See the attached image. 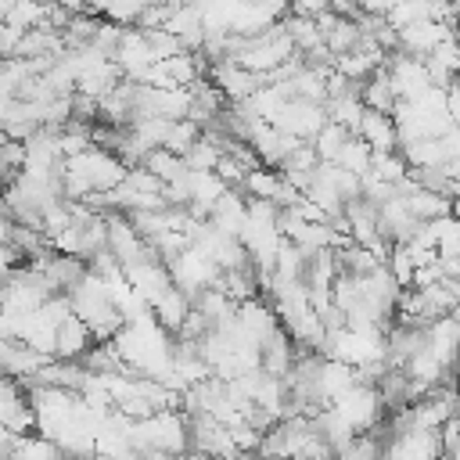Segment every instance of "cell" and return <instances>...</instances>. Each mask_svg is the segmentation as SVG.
<instances>
[{
	"mask_svg": "<svg viewBox=\"0 0 460 460\" xmlns=\"http://www.w3.org/2000/svg\"><path fill=\"white\" fill-rule=\"evenodd\" d=\"M0 424L11 428L14 435H29L36 431V417L29 406V395L22 392V385L7 374H0Z\"/></svg>",
	"mask_w": 460,
	"mask_h": 460,
	"instance_id": "obj_1",
	"label": "cell"
},
{
	"mask_svg": "<svg viewBox=\"0 0 460 460\" xmlns=\"http://www.w3.org/2000/svg\"><path fill=\"white\" fill-rule=\"evenodd\" d=\"M356 137L374 151V155H395L399 151V133H395V122L392 115L385 111H363L359 126H356Z\"/></svg>",
	"mask_w": 460,
	"mask_h": 460,
	"instance_id": "obj_2",
	"label": "cell"
},
{
	"mask_svg": "<svg viewBox=\"0 0 460 460\" xmlns=\"http://www.w3.org/2000/svg\"><path fill=\"white\" fill-rule=\"evenodd\" d=\"M93 349V334L79 316H65L54 334V359H83Z\"/></svg>",
	"mask_w": 460,
	"mask_h": 460,
	"instance_id": "obj_3",
	"label": "cell"
},
{
	"mask_svg": "<svg viewBox=\"0 0 460 460\" xmlns=\"http://www.w3.org/2000/svg\"><path fill=\"white\" fill-rule=\"evenodd\" d=\"M151 313H155V320H158V327L162 331H180V323L187 320V313H190V298L172 284L165 295H158L155 302H151Z\"/></svg>",
	"mask_w": 460,
	"mask_h": 460,
	"instance_id": "obj_4",
	"label": "cell"
},
{
	"mask_svg": "<svg viewBox=\"0 0 460 460\" xmlns=\"http://www.w3.org/2000/svg\"><path fill=\"white\" fill-rule=\"evenodd\" d=\"M140 169H147L155 180H162V187L172 183V180H180V176L187 172L183 158L172 155V151H165V147H151V151L144 155V165H140Z\"/></svg>",
	"mask_w": 460,
	"mask_h": 460,
	"instance_id": "obj_5",
	"label": "cell"
},
{
	"mask_svg": "<svg viewBox=\"0 0 460 460\" xmlns=\"http://www.w3.org/2000/svg\"><path fill=\"white\" fill-rule=\"evenodd\" d=\"M7 460H68V456L61 453L58 442H50L43 435H22L14 442V449L7 453Z\"/></svg>",
	"mask_w": 460,
	"mask_h": 460,
	"instance_id": "obj_6",
	"label": "cell"
},
{
	"mask_svg": "<svg viewBox=\"0 0 460 460\" xmlns=\"http://www.w3.org/2000/svg\"><path fill=\"white\" fill-rule=\"evenodd\" d=\"M43 14H47V0H14L11 11L4 14V25L18 29V32H29V29L43 25Z\"/></svg>",
	"mask_w": 460,
	"mask_h": 460,
	"instance_id": "obj_7",
	"label": "cell"
},
{
	"mask_svg": "<svg viewBox=\"0 0 460 460\" xmlns=\"http://www.w3.org/2000/svg\"><path fill=\"white\" fill-rule=\"evenodd\" d=\"M370 158H374V151H370L359 137H349V140H345V147L338 151L334 165H341L345 172H352V176H359V180H363V176L370 172Z\"/></svg>",
	"mask_w": 460,
	"mask_h": 460,
	"instance_id": "obj_8",
	"label": "cell"
},
{
	"mask_svg": "<svg viewBox=\"0 0 460 460\" xmlns=\"http://www.w3.org/2000/svg\"><path fill=\"white\" fill-rule=\"evenodd\" d=\"M349 137H352L349 129H341V126L327 122V126H323V129H320V133H316L309 144H313V151H316V158H320V162H334V158H338V151L345 147V140H349Z\"/></svg>",
	"mask_w": 460,
	"mask_h": 460,
	"instance_id": "obj_9",
	"label": "cell"
},
{
	"mask_svg": "<svg viewBox=\"0 0 460 460\" xmlns=\"http://www.w3.org/2000/svg\"><path fill=\"white\" fill-rule=\"evenodd\" d=\"M385 18L392 29H402L413 22H431V0H399Z\"/></svg>",
	"mask_w": 460,
	"mask_h": 460,
	"instance_id": "obj_10",
	"label": "cell"
},
{
	"mask_svg": "<svg viewBox=\"0 0 460 460\" xmlns=\"http://www.w3.org/2000/svg\"><path fill=\"white\" fill-rule=\"evenodd\" d=\"M323 11H331V0H298V4H291V14H302V18H320Z\"/></svg>",
	"mask_w": 460,
	"mask_h": 460,
	"instance_id": "obj_11",
	"label": "cell"
},
{
	"mask_svg": "<svg viewBox=\"0 0 460 460\" xmlns=\"http://www.w3.org/2000/svg\"><path fill=\"white\" fill-rule=\"evenodd\" d=\"M11 234H14V219H11V212L0 205V244H7Z\"/></svg>",
	"mask_w": 460,
	"mask_h": 460,
	"instance_id": "obj_12",
	"label": "cell"
},
{
	"mask_svg": "<svg viewBox=\"0 0 460 460\" xmlns=\"http://www.w3.org/2000/svg\"><path fill=\"white\" fill-rule=\"evenodd\" d=\"M11 4H14V0H0V22H4V14L11 11Z\"/></svg>",
	"mask_w": 460,
	"mask_h": 460,
	"instance_id": "obj_13",
	"label": "cell"
},
{
	"mask_svg": "<svg viewBox=\"0 0 460 460\" xmlns=\"http://www.w3.org/2000/svg\"><path fill=\"white\" fill-rule=\"evenodd\" d=\"M4 291H7V277L0 273V298H4Z\"/></svg>",
	"mask_w": 460,
	"mask_h": 460,
	"instance_id": "obj_14",
	"label": "cell"
},
{
	"mask_svg": "<svg viewBox=\"0 0 460 460\" xmlns=\"http://www.w3.org/2000/svg\"><path fill=\"white\" fill-rule=\"evenodd\" d=\"M449 4H453V11H456V14H460V0H449Z\"/></svg>",
	"mask_w": 460,
	"mask_h": 460,
	"instance_id": "obj_15",
	"label": "cell"
},
{
	"mask_svg": "<svg viewBox=\"0 0 460 460\" xmlns=\"http://www.w3.org/2000/svg\"><path fill=\"white\" fill-rule=\"evenodd\" d=\"M68 460H72V456H68ZM75 460H86V456H75Z\"/></svg>",
	"mask_w": 460,
	"mask_h": 460,
	"instance_id": "obj_16",
	"label": "cell"
}]
</instances>
